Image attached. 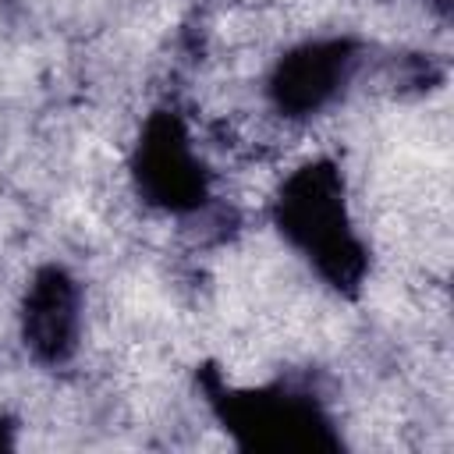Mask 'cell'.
Wrapping results in <instances>:
<instances>
[{
	"instance_id": "cell-1",
	"label": "cell",
	"mask_w": 454,
	"mask_h": 454,
	"mask_svg": "<svg viewBox=\"0 0 454 454\" xmlns=\"http://www.w3.org/2000/svg\"><path fill=\"white\" fill-rule=\"evenodd\" d=\"M273 227L323 284L340 294L362 287L369 252L348 206L344 174L333 160H309L284 177L273 199Z\"/></svg>"
},
{
	"instance_id": "cell-2",
	"label": "cell",
	"mask_w": 454,
	"mask_h": 454,
	"mask_svg": "<svg viewBox=\"0 0 454 454\" xmlns=\"http://www.w3.org/2000/svg\"><path fill=\"white\" fill-rule=\"evenodd\" d=\"M209 404L238 447L248 450H323L340 443L323 401L284 380L262 387H209Z\"/></svg>"
},
{
	"instance_id": "cell-3",
	"label": "cell",
	"mask_w": 454,
	"mask_h": 454,
	"mask_svg": "<svg viewBox=\"0 0 454 454\" xmlns=\"http://www.w3.org/2000/svg\"><path fill=\"white\" fill-rule=\"evenodd\" d=\"M131 181L142 202L170 216L206 209L209 167L202 163L188 124L174 110H156L145 117L131 153Z\"/></svg>"
},
{
	"instance_id": "cell-4",
	"label": "cell",
	"mask_w": 454,
	"mask_h": 454,
	"mask_svg": "<svg viewBox=\"0 0 454 454\" xmlns=\"http://www.w3.org/2000/svg\"><path fill=\"white\" fill-rule=\"evenodd\" d=\"M358 60V43L348 35L305 39L277 57L266 78V96L280 117H316L351 85Z\"/></svg>"
},
{
	"instance_id": "cell-5",
	"label": "cell",
	"mask_w": 454,
	"mask_h": 454,
	"mask_svg": "<svg viewBox=\"0 0 454 454\" xmlns=\"http://www.w3.org/2000/svg\"><path fill=\"white\" fill-rule=\"evenodd\" d=\"M82 330V287L64 266H43L21 301V337L32 358L57 365L78 348Z\"/></svg>"
}]
</instances>
